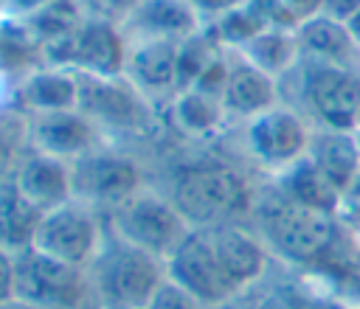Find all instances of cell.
<instances>
[{"label":"cell","mask_w":360,"mask_h":309,"mask_svg":"<svg viewBox=\"0 0 360 309\" xmlns=\"http://www.w3.org/2000/svg\"><path fill=\"white\" fill-rule=\"evenodd\" d=\"M284 79H292V104L315 129H357L360 67L301 59Z\"/></svg>","instance_id":"277c9868"},{"label":"cell","mask_w":360,"mask_h":309,"mask_svg":"<svg viewBox=\"0 0 360 309\" xmlns=\"http://www.w3.org/2000/svg\"><path fill=\"white\" fill-rule=\"evenodd\" d=\"M104 230H107V222L98 219L96 208H90L79 199H70V202L42 213L31 247H37L59 261L87 270L96 250L101 247Z\"/></svg>","instance_id":"30bf717a"},{"label":"cell","mask_w":360,"mask_h":309,"mask_svg":"<svg viewBox=\"0 0 360 309\" xmlns=\"http://www.w3.org/2000/svg\"><path fill=\"white\" fill-rule=\"evenodd\" d=\"M39 219H42V211L34 208L17 191L11 177H3L0 180V247L11 253L31 247Z\"/></svg>","instance_id":"603a6c76"},{"label":"cell","mask_w":360,"mask_h":309,"mask_svg":"<svg viewBox=\"0 0 360 309\" xmlns=\"http://www.w3.org/2000/svg\"><path fill=\"white\" fill-rule=\"evenodd\" d=\"M0 309H34V306H28V303H25V301H20V298H11V301L0 303Z\"/></svg>","instance_id":"836d02e7"},{"label":"cell","mask_w":360,"mask_h":309,"mask_svg":"<svg viewBox=\"0 0 360 309\" xmlns=\"http://www.w3.org/2000/svg\"><path fill=\"white\" fill-rule=\"evenodd\" d=\"M79 110L101 132H146L155 121L152 101L121 73L93 76L79 73Z\"/></svg>","instance_id":"ba28073f"},{"label":"cell","mask_w":360,"mask_h":309,"mask_svg":"<svg viewBox=\"0 0 360 309\" xmlns=\"http://www.w3.org/2000/svg\"><path fill=\"white\" fill-rule=\"evenodd\" d=\"M284 101L281 79L259 70L239 53H231V73L222 90V107L228 112V121H250Z\"/></svg>","instance_id":"2e32d148"},{"label":"cell","mask_w":360,"mask_h":309,"mask_svg":"<svg viewBox=\"0 0 360 309\" xmlns=\"http://www.w3.org/2000/svg\"><path fill=\"white\" fill-rule=\"evenodd\" d=\"M14 298V253L0 247V303Z\"/></svg>","instance_id":"4dcf8cb0"},{"label":"cell","mask_w":360,"mask_h":309,"mask_svg":"<svg viewBox=\"0 0 360 309\" xmlns=\"http://www.w3.org/2000/svg\"><path fill=\"white\" fill-rule=\"evenodd\" d=\"M20 101L28 115L76 110L79 107V73L70 67H37L20 84Z\"/></svg>","instance_id":"ffe728a7"},{"label":"cell","mask_w":360,"mask_h":309,"mask_svg":"<svg viewBox=\"0 0 360 309\" xmlns=\"http://www.w3.org/2000/svg\"><path fill=\"white\" fill-rule=\"evenodd\" d=\"M51 65L70 67L93 76H121L129 53V42L118 22L110 17H84L68 37L48 45Z\"/></svg>","instance_id":"9c48e42d"},{"label":"cell","mask_w":360,"mask_h":309,"mask_svg":"<svg viewBox=\"0 0 360 309\" xmlns=\"http://www.w3.org/2000/svg\"><path fill=\"white\" fill-rule=\"evenodd\" d=\"M146 309H214V306H205L191 292H186L183 287H177L174 281L166 278L158 287V292L152 295V301L146 303Z\"/></svg>","instance_id":"f1b7e54d"},{"label":"cell","mask_w":360,"mask_h":309,"mask_svg":"<svg viewBox=\"0 0 360 309\" xmlns=\"http://www.w3.org/2000/svg\"><path fill=\"white\" fill-rule=\"evenodd\" d=\"M315 126L304 112L292 104L281 101L278 107L250 118L245 124V152L248 157L264 169L270 177L284 171L287 166L298 163L309 152Z\"/></svg>","instance_id":"52a82bcc"},{"label":"cell","mask_w":360,"mask_h":309,"mask_svg":"<svg viewBox=\"0 0 360 309\" xmlns=\"http://www.w3.org/2000/svg\"><path fill=\"white\" fill-rule=\"evenodd\" d=\"M166 115H169V124L180 135L194 138V140L217 138L228 124V112L222 107V98L208 96L202 90H194V87L180 90L169 101Z\"/></svg>","instance_id":"44dd1931"},{"label":"cell","mask_w":360,"mask_h":309,"mask_svg":"<svg viewBox=\"0 0 360 309\" xmlns=\"http://www.w3.org/2000/svg\"><path fill=\"white\" fill-rule=\"evenodd\" d=\"M177 48L180 42L166 39H146V42H129L124 76L155 104V101H172L180 90L177 84Z\"/></svg>","instance_id":"e0dca14e"},{"label":"cell","mask_w":360,"mask_h":309,"mask_svg":"<svg viewBox=\"0 0 360 309\" xmlns=\"http://www.w3.org/2000/svg\"><path fill=\"white\" fill-rule=\"evenodd\" d=\"M307 157L326 174L343 194L360 177V140L357 129H315Z\"/></svg>","instance_id":"d6986e66"},{"label":"cell","mask_w":360,"mask_h":309,"mask_svg":"<svg viewBox=\"0 0 360 309\" xmlns=\"http://www.w3.org/2000/svg\"><path fill=\"white\" fill-rule=\"evenodd\" d=\"M250 219L270 256L290 267L321 270L349 239V230L335 213L315 211L290 199L273 180L256 191Z\"/></svg>","instance_id":"6da1fadb"},{"label":"cell","mask_w":360,"mask_h":309,"mask_svg":"<svg viewBox=\"0 0 360 309\" xmlns=\"http://www.w3.org/2000/svg\"><path fill=\"white\" fill-rule=\"evenodd\" d=\"M295 39H298L301 59L360 67V45L354 42V37L349 34V25L343 20H335L321 11L295 28Z\"/></svg>","instance_id":"ac0fdd59"},{"label":"cell","mask_w":360,"mask_h":309,"mask_svg":"<svg viewBox=\"0 0 360 309\" xmlns=\"http://www.w3.org/2000/svg\"><path fill=\"white\" fill-rule=\"evenodd\" d=\"M205 28H208L211 37L219 42V48L236 53V51H242L259 31H264L267 22H264V17L250 6V0H245L242 6H236V8L225 11L222 17L205 22Z\"/></svg>","instance_id":"d4e9b609"},{"label":"cell","mask_w":360,"mask_h":309,"mask_svg":"<svg viewBox=\"0 0 360 309\" xmlns=\"http://www.w3.org/2000/svg\"><path fill=\"white\" fill-rule=\"evenodd\" d=\"M28 146L73 163L82 154L104 146V132L79 107L42 112V115H28Z\"/></svg>","instance_id":"4fadbf2b"},{"label":"cell","mask_w":360,"mask_h":309,"mask_svg":"<svg viewBox=\"0 0 360 309\" xmlns=\"http://www.w3.org/2000/svg\"><path fill=\"white\" fill-rule=\"evenodd\" d=\"M127 42H146V39H166L183 42L202 31V17L188 0H138L121 20H118Z\"/></svg>","instance_id":"5bb4252c"},{"label":"cell","mask_w":360,"mask_h":309,"mask_svg":"<svg viewBox=\"0 0 360 309\" xmlns=\"http://www.w3.org/2000/svg\"><path fill=\"white\" fill-rule=\"evenodd\" d=\"M73 171V199L90 208H115L143 188V171L135 157L98 146L70 163Z\"/></svg>","instance_id":"8fae6325"},{"label":"cell","mask_w":360,"mask_h":309,"mask_svg":"<svg viewBox=\"0 0 360 309\" xmlns=\"http://www.w3.org/2000/svg\"><path fill=\"white\" fill-rule=\"evenodd\" d=\"M11 180L17 185V191L42 213L53 211L65 202L73 199V171L68 160H59L53 154L37 152V149H25L22 157L17 160Z\"/></svg>","instance_id":"9a60e30c"},{"label":"cell","mask_w":360,"mask_h":309,"mask_svg":"<svg viewBox=\"0 0 360 309\" xmlns=\"http://www.w3.org/2000/svg\"><path fill=\"white\" fill-rule=\"evenodd\" d=\"M242 59H248L250 65H256L259 70L276 76V79H284L298 62H301V53H298V39H295V31H287V28H276V25H267L264 31H259L242 51H236Z\"/></svg>","instance_id":"cb8c5ba5"},{"label":"cell","mask_w":360,"mask_h":309,"mask_svg":"<svg viewBox=\"0 0 360 309\" xmlns=\"http://www.w3.org/2000/svg\"><path fill=\"white\" fill-rule=\"evenodd\" d=\"M51 3H53V0H8L3 11H6V14H14V17H20V20H25V17L42 11V8L51 6Z\"/></svg>","instance_id":"1f68e13d"},{"label":"cell","mask_w":360,"mask_h":309,"mask_svg":"<svg viewBox=\"0 0 360 309\" xmlns=\"http://www.w3.org/2000/svg\"><path fill=\"white\" fill-rule=\"evenodd\" d=\"M250 6L264 17L267 25L295 31L309 17L321 14L323 0H250Z\"/></svg>","instance_id":"4316f807"},{"label":"cell","mask_w":360,"mask_h":309,"mask_svg":"<svg viewBox=\"0 0 360 309\" xmlns=\"http://www.w3.org/2000/svg\"><path fill=\"white\" fill-rule=\"evenodd\" d=\"M248 309H329V306L323 298L309 292L304 284L284 281V284H273V287H264L262 292H256L250 298Z\"/></svg>","instance_id":"484cf974"},{"label":"cell","mask_w":360,"mask_h":309,"mask_svg":"<svg viewBox=\"0 0 360 309\" xmlns=\"http://www.w3.org/2000/svg\"><path fill=\"white\" fill-rule=\"evenodd\" d=\"M256 191L233 163L191 157L172 169L166 197L191 228H217L250 219Z\"/></svg>","instance_id":"7a4b0ae2"},{"label":"cell","mask_w":360,"mask_h":309,"mask_svg":"<svg viewBox=\"0 0 360 309\" xmlns=\"http://www.w3.org/2000/svg\"><path fill=\"white\" fill-rule=\"evenodd\" d=\"M14 298L34 309H84L93 303L87 270L37 247L14 253Z\"/></svg>","instance_id":"5b68a950"},{"label":"cell","mask_w":360,"mask_h":309,"mask_svg":"<svg viewBox=\"0 0 360 309\" xmlns=\"http://www.w3.org/2000/svg\"><path fill=\"white\" fill-rule=\"evenodd\" d=\"M188 3L197 8V14L202 17V22H211V20L222 17L225 11H231V8L242 6L245 0H188Z\"/></svg>","instance_id":"f546056e"},{"label":"cell","mask_w":360,"mask_h":309,"mask_svg":"<svg viewBox=\"0 0 360 309\" xmlns=\"http://www.w3.org/2000/svg\"><path fill=\"white\" fill-rule=\"evenodd\" d=\"M107 228L129 244L158 256L160 261H169V256L191 233V225L180 216L172 199L166 194H155L146 188L110 208Z\"/></svg>","instance_id":"8992f818"},{"label":"cell","mask_w":360,"mask_h":309,"mask_svg":"<svg viewBox=\"0 0 360 309\" xmlns=\"http://www.w3.org/2000/svg\"><path fill=\"white\" fill-rule=\"evenodd\" d=\"M346 25H349V34L354 37V42L360 45V8H357V11H354L349 20H346Z\"/></svg>","instance_id":"d6a6232c"},{"label":"cell","mask_w":360,"mask_h":309,"mask_svg":"<svg viewBox=\"0 0 360 309\" xmlns=\"http://www.w3.org/2000/svg\"><path fill=\"white\" fill-rule=\"evenodd\" d=\"M6 3H8V0H0V11H3V8H6Z\"/></svg>","instance_id":"e575fe53"},{"label":"cell","mask_w":360,"mask_h":309,"mask_svg":"<svg viewBox=\"0 0 360 309\" xmlns=\"http://www.w3.org/2000/svg\"><path fill=\"white\" fill-rule=\"evenodd\" d=\"M25 149H28V115L0 112V180L11 177Z\"/></svg>","instance_id":"83f0119b"},{"label":"cell","mask_w":360,"mask_h":309,"mask_svg":"<svg viewBox=\"0 0 360 309\" xmlns=\"http://www.w3.org/2000/svg\"><path fill=\"white\" fill-rule=\"evenodd\" d=\"M87 278L96 309H146L166 281V261L107 228L101 247L87 264Z\"/></svg>","instance_id":"3957f363"},{"label":"cell","mask_w":360,"mask_h":309,"mask_svg":"<svg viewBox=\"0 0 360 309\" xmlns=\"http://www.w3.org/2000/svg\"><path fill=\"white\" fill-rule=\"evenodd\" d=\"M290 199L307 205V208H315V211H326V213H335L338 216V208H340V191L326 180V174L309 160V157H301L298 163L287 166L284 171L273 174L270 177Z\"/></svg>","instance_id":"7402d4cb"},{"label":"cell","mask_w":360,"mask_h":309,"mask_svg":"<svg viewBox=\"0 0 360 309\" xmlns=\"http://www.w3.org/2000/svg\"><path fill=\"white\" fill-rule=\"evenodd\" d=\"M338 309H360V306H338Z\"/></svg>","instance_id":"d590c367"},{"label":"cell","mask_w":360,"mask_h":309,"mask_svg":"<svg viewBox=\"0 0 360 309\" xmlns=\"http://www.w3.org/2000/svg\"><path fill=\"white\" fill-rule=\"evenodd\" d=\"M166 278L214 309H222L236 298L205 228H191L180 247L169 256Z\"/></svg>","instance_id":"7c38bea8"}]
</instances>
